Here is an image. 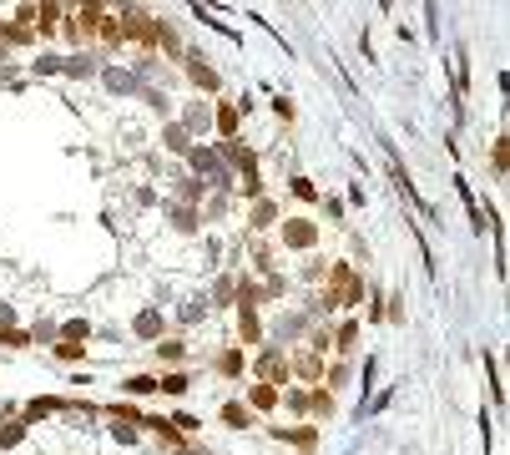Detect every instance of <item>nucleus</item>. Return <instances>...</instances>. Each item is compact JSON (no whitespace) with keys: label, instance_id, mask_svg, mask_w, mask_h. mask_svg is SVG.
<instances>
[{"label":"nucleus","instance_id":"obj_11","mask_svg":"<svg viewBox=\"0 0 510 455\" xmlns=\"http://www.w3.org/2000/svg\"><path fill=\"white\" fill-rule=\"evenodd\" d=\"M354 334H359V329H354V324H344V329H338V339H333V344H338V349H354Z\"/></svg>","mask_w":510,"mask_h":455},{"label":"nucleus","instance_id":"obj_3","mask_svg":"<svg viewBox=\"0 0 510 455\" xmlns=\"http://www.w3.org/2000/svg\"><path fill=\"white\" fill-rule=\"evenodd\" d=\"M288 369H293V374H298L303 384H318V379H323V354H318V349L308 344V349H298V354L288 359Z\"/></svg>","mask_w":510,"mask_h":455},{"label":"nucleus","instance_id":"obj_12","mask_svg":"<svg viewBox=\"0 0 510 455\" xmlns=\"http://www.w3.org/2000/svg\"><path fill=\"white\" fill-rule=\"evenodd\" d=\"M328 384H349V364H333L328 369Z\"/></svg>","mask_w":510,"mask_h":455},{"label":"nucleus","instance_id":"obj_2","mask_svg":"<svg viewBox=\"0 0 510 455\" xmlns=\"http://www.w3.org/2000/svg\"><path fill=\"white\" fill-rule=\"evenodd\" d=\"M364 299V289H359V278H354V268L349 263H338L333 268V278H328V294H323V309H333V304H359Z\"/></svg>","mask_w":510,"mask_h":455},{"label":"nucleus","instance_id":"obj_6","mask_svg":"<svg viewBox=\"0 0 510 455\" xmlns=\"http://www.w3.org/2000/svg\"><path fill=\"white\" fill-rule=\"evenodd\" d=\"M217 132H222V137H233V132H238V106H233V101H222V106H217Z\"/></svg>","mask_w":510,"mask_h":455},{"label":"nucleus","instance_id":"obj_8","mask_svg":"<svg viewBox=\"0 0 510 455\" xmlns=\"http://www.w3.org/2000/svg\"><path fill=\"white\" fill-rule=\"evenodd\" d=\"M222 420H228V425H233V430H238V425H243V430H248V425H253V415H248V410H243V405H228V410H222Z\"/></svg>","mask_w":510,"mask_h":455},{"label":"nucleus","instance_id":"obj_10","mask_svg":"<svg viewBox=\"0 0 510 455\" xmlns=\"http://www.w3.org/2000/svg\"><path fill=\"white\" fill-rule=\"evenodd\" d=\"M253 405L273 410V405H278V389H273V384H258V389H253Z\"/></svg>","mask_w":510,"mask_h":455},{"label":"nucleus","instance_id":"obj_13","mask_svg":"<svg viewBox=\"0 0 510 455\" xmlns=\"http://www.w3.org/2000/svg\"><path fill=\"white\" fill-rule=\"evenodd\" d=\"M56 354H61V359H81V344H71V339H66V344H56Z\"/></svg>","mask_w":510,"mask_h":455},{"label":"nucleus","instance_id":"obj_7","mask_svg":"<svg viewBox=\"0 0 510 455\" xmlns=\"http://www.w3.org/2000/svg\"><path fill=\"white\" fill-rule=\"evenodd\" d=\"M283 238L298 243V248H308V243H313V228H308V223H288V228H283Z\"/></svg>","mask_w":510,"mask_h":455},{"label":"nucleus","instance_id":"obj_9","mask_svg":"<svg viewBox=\"0 0 510 455\" xmlns=\"http://www.w3.org/2000/svg\"><path fill=\"white\" fill-rule=\"evenodd\" d=\"M187 71H192V81H197V86H207V91L217 86V76H212V71H207L202 61H187Z\"/></svg>","mask_w":510,"mask_h":455},{"label":"nucleus","instance_id":"obj_4","mask_svg":"<svg viewBox=\"0 0 510 455\" xmlns=\"http://www.w3.org/2000/svg\"><path fill=\"white\" fill-rule=\"evenodd\" d=\"M258 379L283 384V379H288V354H283V349H268V354L258 359Z\"/></svg>","mask_w":510,"mask_h":455},{"label":"nucleus","instance_id":"obj_5","mask_svg":"<svg viewBox=\"0 0 510 455\" xmlns=\"http://www.w3.org/2000/svg\"><path fill=\"white\" fill-rule=\"evenodd\" d=\"M217 374H222V379H238V374H243V349L217 354Z\"/></svg>","mask_w":510,"mask_h":455},{"label":"nucleus","instance_id":"obj_1","mask_svg":"<svg viewBox=\"0 0 510 455\" xmlns=\"http://www.w3.org/2000/svg\"><path fill=\"white\" fill-rule=\"evenodd\" d=\"M101 21H106V6H71L66 11V36L76 41V46H86V41H101Z\"/></svg>","mask_w":510,"mask_h":455}]
</instances>
